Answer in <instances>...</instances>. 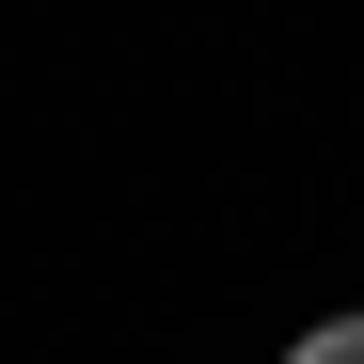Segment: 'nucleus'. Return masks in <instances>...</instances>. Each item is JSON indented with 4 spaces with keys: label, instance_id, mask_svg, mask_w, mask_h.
<instances>
[{
    "label": "nucleus",
    "instance_id": "obj_1",
    "mask_svg": "<svg viewBox=\"0 0 364 364\" xmlns=\"http://www.w3.org/2000/svg\"><path fill=\"white\" fill-rule=\"evenodd\" d=\"M285 364H364V317H317V333H301Z\"/></svg>",
    "mask_w": 364,
    "mask_h": 364
}]
</instances>
